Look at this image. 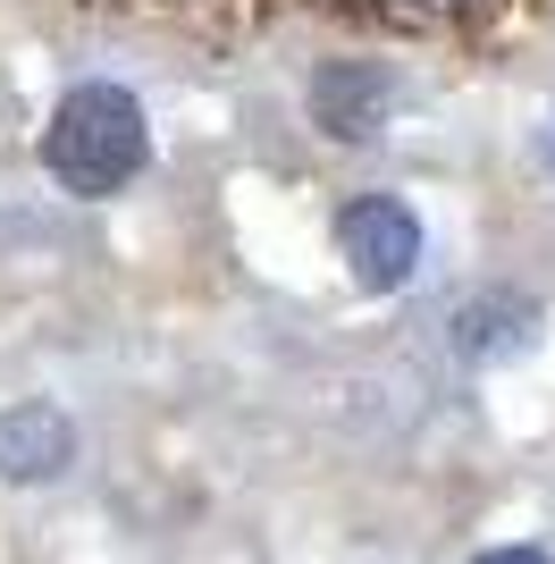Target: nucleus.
Returning a JSON list of instances; mask_svg holds the SVG:
<instances>
[{
  "label": "nucleus",
  "instance_id": "obj_1",
  "mask_svg": "<svg viewBox=\"0 0 555 564\" xmlns=\"http://www.w3.org/2000/svg\"><path fill=\"white\" fill-rule=\"evenodd\" d=\"M143 161H152V127H143L127 85H76V94H59V110H51V127H43V169L59 177V194L101 203V194H118Z\"/></svg>",
  "mask_w": 555,
  "mask_h": 564
},
{
  "label": "nucleus",
  "instance_id": "obj_2",
  "mask_svg": "<svg viewBox=\"0 0 555 564\" xmlns=\"http://www.w3.org/2000/svg\"><path fill=\"white\" fill-rule=\"evenodd\" d=\"M337 245H346L362 286H404L421 270V219L395 194H353L346 212H337Z\"/></svg>",
  "mask_w": 555,
  "mask_h": 564
},
{
  "label": "nucleus",
  "instance_id": "obj_3",
  "mask_svg": "<svg viewBox=\"0 0 555 564\" xmlns=\"http://www.w3.org/2000/svg\"><path fill=\"white\" fill-rule=\"evenodd\" d=\"M388 68H370V59H328L320 76H312V127L337 143H370L379 127H388Z\"/></svg>",
  "mask_w": 555,
  "mask_h": 564
},
{
  "label": "nucleus",
  "instance_id": "obj_4",
  "mask_svg": "<svg viewBox=\"0 0 555 564\" xmlns=\"http://www.w3.org/2000/svg\"><path fill=\"white\" fill-rule=\"evenodd\" d=\"M76 455V430L59 404H9L0 413V471L9 480H51V471H68Z\"/></svg>",
  "mask_w": 555,
  "mask_h": 564
},
{
  "label": "nucleus",
  "instance_id": "obj_5",
  "mask_svg": "<svg viewBox=\"0 0 555 564\" xmlns=\"http://www.w3.org/2000/svg\"><path fill=\"white\" fill-rule=\"evenodd\" d=\"M531 337H538L531 295H480V304L455 312V354H471V362H497V354L531 346Z\"/></svg>",
  "mask_w": 555,
  "mask_h": 564
},
{
  "label": "nucleus",
  "instance_id": "obj_6",
  "mask_svg": "<svg viewBox=\"0 0 555 564\" xmlns=\"http://www.w3.org/2000/svg\"><path fill=\"white\" fill-rule=\"evenodd\" d=\"M480 564H547V556H538V547H488Z\"/></svg>",
  "mask_w": 555,
  "mask_h": 564
},
{
  "label": "nucleus",
  "instance_id": "obj_7",
  "mask_svg": "<svg viewBox=\"0 0 555 564\" xmlns=\"http://www.w3.org/2000/svg\"><path fill=\"white\" fill-rule=\"evenodd\" d=\"M421 9H488V0H421Z\"/></svg>",
  "mask_w": 555,
  "mask_h": 564
},
{
  "label": "nucleus",
  "instance_id": "obj_8",
  "mask_svg": "<svg viewBox=\"0 0 555 564\" xmlns=\"http://www.w3.org/2000/svg\"><path fill=\"white\" fill-rule=\"evenodd\" d=\"M538 143H547V169H555V110H547V135H538Z\"/></svg>",
  "mask_w": 555,
  "mask_h": 564
}]
</instances>
